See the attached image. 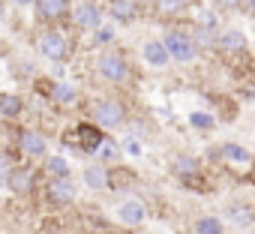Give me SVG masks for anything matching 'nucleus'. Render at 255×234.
<instances>
[{
	"label": "nucleus",
	"instance_id": "obj_1",
	"mask_svg": "<svg viewBox=\"0 0 255 234\" xmlns=\"http://www.w3.org/2000/svg\"><path fill=\"white\" fill-rule=\"evenodd\" d=\"M90 117H93V120H90L93 126L108 132V129H117V126L126 123V105L120 99H96L90 105Z\"/></svg>",
	"mask_w": 255,
	"mask_h": 234
},
{
	"label": "nucleus",
	"instance_id": "obj_2",
	"mask_svg": "<svg viewBox=\"0 0 255 234\" xmlns=\"http://www.w3.org/2000/svg\"><path fill=\"white\" fill-rule=\"evenodd\" d=\"M96 72H99V78H105L108 84H126V81H129V75H132L126 57L117 54V51H102V54L96 57Z\"/></svg>",
	"mask_w": 255,
	"mask_h": 234
},
{
	"label": "nucleus",
	"instance_id": "obj_3",
	"mask_svg": "<svg viewBox=\"0 0 255 234\" xmlns=\"http://www.w3.org/2000/svg\"><path fill=\"white\" fill-rule=\"evenodd\" d=\"M162 45L168 48V57H174V60H180V63H189V60H195V57H198V45L192 42V36H189V33L168 30V33H165V39H162Z\"/></svg>",
	"mask_w": 255,
	"mask_h": 234
},
{
	"label": "nucleus",
	"instance_id": "obj_4",
	"mask_svg": "<svg viewBox=\"0 0 255 234\" xmlns=\"http://www.w3.org/2000/svg\"><path fill=\"white\" fill-rule=\"evenodd\" d=\"M39 51L48 60H66L69 57V39L60 30H45L39 36Z\"/></svg>",
	"mask_w": 255,
	"mask_h": 234
},
{
	"label": "nucleus",
	"instance_id": "obj_5",
	"mask_svg": "<svg viewBox=\"0 0 255 234\" xmlns=\"http://www.w3.org/2000/svg\"><path fill=\"white\" fill-rule=\"evenodd\" d=\"M102 15H105V12H102V6H96L93 0H84V3H78V6L72 9V21H75L81 30H93V33L105 24V21H102Z\"/></svg>",
	"mask_w": 255,
	"mask_h": 234
},
{
	"label": "nucleus",
	"instance_id": "obj_6",
	"mask_svg": "<svg viewBox=\"0 0 255 234\" xmlns=\"http://www.w3.org/2000/svg\"><path fill=\"white\" fill-rule=\"evenodd\" d=\"M72 141H81L78 147H81L84 153H96V150H99V144L105 141V135H102V129H99V126H93V123H81V126H75V132L69 135V141H66V144H72Z\"/></svg>",
	"mask_w": 255,
	"mask_h": 234
},
{
	"label": "nucleus",
	"instance_id": "obj_7",
	"mask_svg": "<svg viewBox=\"0 0 255 234\" xmlns=\"http://www.w3.org/2000/svg\"><path fill=\"white\" fill-rule=\"evenodd\" d=\"M75 195H78V189H75V180L72 177L48 180V201H54V204H72Z\"/></svg>",
	"mask_w": 255,
	"mask_h": 234
},
{
	"label": "nucleus",
	"instance_id": "obj_8",
	"mask_svg": "<svg viewBox=\"0 0 255 234\" xmlns=\"http://www.w3.org/2000/svg\"><path fill=\"white\" fill-rule=\"evenodd\" d=\"M18 147H21L24 156H45L48 141H45V135L36 132V129H21V132H18Z\"/></svg>",
	"mask_w": 255,
	"mask_h": 234
},
{
	"label": "nucleus",
	"instance_id": "obj_9",
	"mask_svg": "<svg viewBox=\"0 0 255 234\" xmlns=\"http://www.w3.org/2000/svg\"><path fill=\"white\" fill-rule=\"evenodd\" d=\"M6 189L12 192H30L33 189V168L30 165H12L9 174H6Z\"/></svg>",
	"mask_w": 255,
	"mask_h": 234
},
{
	"label": "nucleus",
	"instance_id": "obj_10",
	"mask_svg": "<svg viewBox=\"0 0 255 234\" xmlns=\"http://www.w3.org/2000/svg\"><path fill=\"white\" fill-rule=\"evenodd\" d=\"M117 219L123 222V225H141L144 219H147V207H144V201H135V198H129V201H123L120 207H117Z\"/></svg>",
	"mask_w": 255,
	"mask_h": 234
},
{
	"label": "nucleus",
	"instance_id": "obj_11",
	"mask_svg": "<svg viewBox=\"0 0 255 234\" xmlns=\"http://www.w3.org/2000/svg\"><path fill=\"white\" fill-rule=\"evenodd\" d=\"M33 6L42 21H57L69 12V0H33Z\"/></svg>",
	"mask_w": 255,
	"mask_h": 234
},
{
	"label": "nucleus",
	"instance_id": "obj_12",
	"mask_svg": "<svg viewBox=\"0 0 255 234\" xmlns=\"http://www.w3.org/2000/svg\"><path fill=\"white\" fill-rule=\"evenodd\" d=\"M171 171L183 180V183H192V180H198V159L195 156H189V153H180V156H174V165H171Z\"/></svg>",
	"mask_w": 255,
	"mask_h": 234
},
{
	"label": "nucleus",
	"instance_id": "obj_13",
	"mask_svg": "<svg viewBox=\"0 0 255 234\" xmlns=\"http://www.w3.org/2000/svg\"><path fill=\"white\" fill-rule=\"evenodd\" d=\"M108 15H111V21L129 24L138 15V3H135V0H111V3H108Z\"/></svg>",
	"mask_w": 255,
	"mask_h": 234
},
{
	"label": "nucleus",
	"instance_id": "obj_14",
	"mask_svg": "<svg viewBox=\"0 0 255 234\" xmlns=\"http://www.w3.org/2000/svg\"><path fill=\"white\" fill-rule=\"evenodd\" d=\"M84 183H87V189H108V168H105V162H93V165H87L84 168Z\"/></svg>",
	"mask_w": 255,
	"mask_h": 234
},
{
	"label": "nucleus",
	"instance_id": "obj_15",
	"mask_svg": "<svg viewBox=\"0 0 255 234\" xmlns=\"http://www.w3.org/2000/svg\"><path fill=\"white\" fill-rule=\"evenodd\" d=\"M141 54H144V60L153 66V69H162V66H168V48L162 45V42H144V48H141Z\"/></svg>",
	"mask_w": 255,
	"mask_h": 234
},
{
	"label": "nucleus",
	"instance_id": "obj_16",
	"mask_svg": "<svg viewBox=\"0 0 255 234\" xmlns=\"http://www.w3.org/2000/svg\"><path fill=\"white\" fill-rule=\"evenodd\" d=\"M24 111V99L18 93H0V117L3 120H15Z\"/></svg>",
	"mask_w": 255,
	"mask_h": 234
},
{
	"label": "nucleus",
	"instance_id": "obj_17",
	"mask_svg": "<svg viewBox=\"0 0 255 234\" xmlns=\"http://www.w3.org/2000/svg\"><path fill=\"white\" fill-rule=\"evenodd\" d=\"M216 45H219L222 51H243V48H246V36H243L240 30H222V33L216 36Z\"/></svg>",
	"mask_w": 255,
	"mask_h": 234
},
{
	"label": "nucleus",
	"instance_id": "obj_18",
	"mask_svg": "<svg viewBox=\"0 0 255 234\" xmlns=\"http://www.w3.org/2000/svg\"><path fill=\"white\" fill-rule=\"evenodd\" d=\"M51 99L60 102V105H75L78 102V90L69 81H57V84H51Z\"/></svg>",
	"mask_w": 255,
	"mask_h": 234
},
{
	"label": "nucleus",
	"instance_id": "obj_19",
	"mask_svg": "<svg viewBox=\"0 0 255 234\" xmlns=\"http://www.w3.org/2000/svg\"><path fill=\"white\" fill-rule=\"evenodd\" d=\"M45 174H48V180L72 177V165H69L63 156H48V159H45Z\"/></svg>",
	"mask_w": 255,
	"mask_h": 234
},
{
	"label": "nucleus",
	"instance_id": "obj_20",
	"mask_svg": "<svg viewBox=\"0 0 255 234\" xmlns=\"http://www.w3.org/2000/svg\"><path fill=\"white\" fill-rule=\"evenodd\" d=\"M222 156L228 159V162H234V165H249L252 162V153L246 150V147H240V144H222Z\"/></svg>",
	"mask_w": 255,
	"mask_h": 234
},
{
	"label": "nucleus",
	"instance_id": "obj_21",
	"mask_svg": "<svg viewBox=\"0 0 255 234\" xmlns=\"http://www.w3.org/2000/svg\"><path fill=\"white\" fill-rule=\"evenodd\" d=\"M195 234H222V222L216 216H201L195 219Z\"/></svg>",
	"mask_w": 255,
	"mask_h": 234
},
{
	"label": "nucleus",
	"instance_id": "obj_22",
	"mask_svg": "<svg viewBox=\"0 0 255 234\" xmlns=\"http://www.w3.org/2000/svg\"><path fill=\"white\" fill-rule=\"evenodd\" d=\"M192 42L195 45H201V48H210V45H216V30H210V27H195L192 30Z\"/></svg>",
	"mask_w": 255,
	"mask_h": 234
},
{
	"label": "nucleus",
	"instance_id": "obj_23",
	"mask_svg": "<svg viewBox=\"0 0 255 234\" xmlns=\"http://www.w3.org/2000/svg\"><path fill=\"white\" fill-rule=\"evenodd\" d=\"M93 156H96L99 162H105V159H114V156H120V147H117V144H114L111 138H105V141L99 144V150H96Z\"/></svg>",
	"mask_w": 255,
	"mask_h": 234
},
{
	"label": "nucleus",
	"instance_id": "obj_24",
	"mask_svg": "<svg viewBox=\"0 0 255 234\" xmlns=\"http://www.w3.org/2000/svg\"><path fill=\"white\" fill-rule=\"evenodd\" d=\"M156 3V9L162 12V15H177L183 6H186V0H153Z\"/></svg>",
	"mask_w": 255,
	"mask_h": 234
},
{
	"label": "nucleus",
	"instance_id": "obj_25",
	"mask_svg": "<svg viewBox=\"0 0 255 234\" xmlns=\"http://www.w3.org/2000/svg\"><path fill=\"white\" fill-rule=\"evenodd\" d=\"M189 123H192L195 129H210V126L216 123V117H210L207 111H192V114H189Z\"/></svg>",
	"mask_w": 255,
	"mask_h": 234
},
{
	"label": "nucleus",
	"instance_id": "obj_26",
	"mask_svg": "<svg viewBox=\"0 0 255 234\" xmlns=\"http://www.w3.org/2000/svg\"><path fill=\"white\" fill-rule=\"evenodd\" d=\"M228 219H231V222H237V225H249L255 216H252V210H249V207H228Z\"/></svg>",
	"mask_w": 255,
	"mask_h": 234
},
{
	"label": "nucleus",
	"instance_id": "obj_27",
	"mask_svg": "<svg viewBox=\"0 0 255 234\" xmlns=\"http://www.w3.org/2000/svg\"><path fill=\"white\" fill-rule=\"evenodd\" d=\"M198 24H201V27H210V30H216V24H219V18H216V12H210V9H204V12H198Z\"/></svg>",
	"mask_w": 255,
	"mask_h": 234
},
{
	"label": "nucleus",
	"instance_id": "obj_28",
	"mask_svg": "<svg viewBox=\"0 0 255 234\" xmlns=\"http://www.w3.org/2000/svg\"><path fill=\"white\" fill-rule=\"evenodd\" d=\"M111 39H114V30H111L108 24H102V27L96 30V45H108Z\"/></svg>",
	"mask_w": 255,
	"mask_h": 234
},
{
	"label": "nucleus",
	"instance_id": "obj_29",
	"mask_svg": "<svg viewBox=\"0 0 255 234\" xmlns=\"http://www.w3.org/2000/svg\"><path fill=\"white\" fill-rule=\"evenodd\" d=\"M123 150L129 153V156H138L141 153V144H138V138H126V144H123Z\"/></svg>",
	"mask_w": 255,
	"mask_h": 234
},
{
	"label": "nucleus",
	"instance_id": "obj_30",
	"mask_svg": "<svg viewBox=\"0 0 255 234\" xmlns=\"http://www.w3.org/2000/svg\"><path fill=\"white\" fill-rule=\"evenodd\" d=\"M9 168H12V162H9V156L6 153H0V177L6 180V174H9Z\"/></svg>",
	"mask_w": 255,
	"mask_h": 234
},
{
	"label": "nucleus",
	"instance_id": "obj_31",
	"mask_svg": "<svg viewBox=\"0 0 255 234\" xmlns=\"http://www.w3.org/2000/svg\"><path fill=\"white\" fill-rule=\"evenodd\" d=\"M216 6H222V9H234V6H240L243 0H213Z\"/></svg>",
	"mask_w": 255,
	"mask_h": 234
},
{
	"label": "nucleus",
	"instance_id": "obj_32",
	"mask_svg": "<svg viewBox=\"0 0 255 234\" xmlns=\"http://www.w3.org/2000/svg\"><path fill=\"white\" fill-rule=\"evenodd\" d=\"M246 3V9H249V15H255V0H243Z\"/></svg>",
	"mask_w": 255,
	"mask_h": 234
},
{
	"label": "nucleus",
	"instance_id": "obj_33",
	"mask_svg": "<svg viewBox=\"0 0 255 234\" xmlns=\"http://www.w3.org/2000/svg\"><path fill=\"white\" fill-rule=\"evenodd\" d=\"M12 3H18V6H30L33 0H12Z\"/></svg>",
	"mask_w": 255,
	"mask_h": 234
},
{
	"label": "nucleus",
	"instance_id": "obj_34",
	"mask_svg": "<svg viewBox=\"0 0 255 234\" xmlns=\"http://www.w3.org/2000/svg\"><path fill=\"white\" fill-rule=\"evenodd\" d=\"M0 72H3V60H0Z\"/></svg>",
	"mask_w": 255,
	"mask_h": 234
},
{
	"label": "nucleus",
	"instance_id": "obj_35",
	"mask_svg": "<svg viewBox=\"0 0 255 234\" xmlns=\"http://www.w3.org/2000/svg\"><path fill=\"white\" fill-rule=\"evenodd\" d=\"M3 183H6V180H3V177H0V186H3Z\"/></svg>",
	"mask_w": 255,
	"mask_h": 234
}]
</instances>
